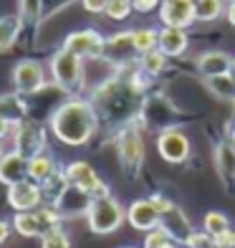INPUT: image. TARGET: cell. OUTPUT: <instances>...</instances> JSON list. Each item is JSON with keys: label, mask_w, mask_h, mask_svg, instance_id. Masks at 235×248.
I'll list each match as a JSON object with an SVG mask.
<instances>
[{"label": "cell", "mask_w": 235, "mask_h": 248, "mask_svg": "<svg viewBox=\"0 0 235 248\" xmlns=\"http://www.w3.org/2000/svg\"><path fill=\"white\" fill-rule=\"evenodd\" d=\"M48 132L66 147H86L99 132V111L91 99L66 96L48 114Z\"/></svg>", "instance_id": "obj_1"}, {"label": "cell", "mask_w": 235, "mask_h": 248, "mask_svg": "<svg viewBox=\"0 0 235 248\" xmlns=\"http://www.w3.org/2000/svg\"><path fill=\"white\" fill-rule=\"evenodd\" d=\"M86 223H88V231L96 235L117 233L127 223V208L114 195L94 198L91 205H88V213H86Z\"/></svg>", "instance_id": "obj_2"}, {"label": "cell", "mask_w": 235, "mask_h": 248, "mask_svg": "<svg viewBox=\"0 0 235 248\" xmlns=\"http://www.w3.org/2000/svg\"><path fill=\"white\" fill-rule=\"evenodd\" d=\"M144 155H147V147H144L142 129L134 122H127L117 134V157L127 177H137L144 165Z\"/></svg>", "instance_id": "obj_3"}, {"label": "cell", "mask_w": 235, "mask_h": 248, "mask_svg": "<svg viewBox=\"0 0 235 248\" xmlns=\"http://www.w3.org/2000/svg\"><path fill=\"white\" fill-rule=\"evenodd\" d=\"M84 63L86 61L73 56L71 51L59 48V51H53V56L48 59V74L61 92L71 94V92H78V89L84 86Z\"/></svg>", "instance_id": "obj_4"}, {"label": "cell", "mask_w": 235, "mask_h": 248, "mask_svg": "<svg viewBox=\"0 0 235 248\" xmlns=\"http://www.w3.org/2000/svg\"><path fill=\"white\" fill-rule=\"evenodd\" d=\"M48 66L41 63L38 59H20L13 71H10V81H13V92L20 96H36L41 94L48 84Z\"/></svg>", "instance_id": "obj_5"}, {"label": "cell", "mask_w": 235, "mask_h": 248, "mask_svg": "<svg viewBox=\"0 0 235 248\" xmlns=\"http://www.w3.org/2000/svg\"><path fill=\"white\" fill-rule=\"evenodd\" d=\"M61 48L71 51L73 56H78L84 61H102L106 53V36L99 33L96 28H78L63 38Z\"/></svg>", "instance_id": "obj_6"}, {"label": "cell", "mask_w": 235, "mask_h": 248, "mask_svg": "<svg viewBox=\"0 0 235 248\" xmlns=\"http://www.w3.org/2000/svg\"><path fill=\"white\" fill-rule=\"evenodd\" d=\"M63 172L69 185L73 187H81L84 193H88L91 198H106L111 195V187L109 183L94 170V165H88L86 160H71L63 165Z\"/></svg>", "instance_id": "obj_7"}, {"label": "cell", "mask_w": 235, "mask_h": 248, "mask_svg": "<svg viewBox=\"0 0 235 248\" xmlns=\"http://www.w3.org/2000/svg\"><path fill=\"white\" fill-rule=\"evenodd\" d=\"M157 152L170 165H185L192 155V142L180 127H167L157 132Z\"/></svg>", "instance_id": "obj_8"}, {"label": "cell", "mask_w": 235, "mask_h": 248, "mask_svg": "<svg viewBox=\"0 0 235 248\" xmlns=\"http://www.w3.org/2000/svg\"><path fill=\"white\" fill-rule=\"evenodd\" d=\"M8 205L13 208L15 213H23V210H36L46 202V195H43V187L41 183H33V180H20V183L10 185L8 193H5Z\"/></svg>", "instance_id": "obj_9"}, {"label": "cell", "mask_w": 235, "mask_h": 248, "mask_svg": "<svg viewBox=\"0 0 235 248\" xmlns=\"http://www.w3.org/2000/svg\"><path fill=\"white\" fill-rule=\"evenodd\" d=\"M46 142H48V134L46 129L41 127V124L36 122H20L18 127H15V134H13V147L10 150H18V152H23L26 157H33V155H38L46 150Z\"/></svg>", "instance_id": "obj_10"}, {"label": "cell", "mask_w": 235, "mask_h": 248, "mask_svg": "<svg viewBox=\"0 0 235 248\" xmlns=\"http://www.w3.org/2000/svg\"><path fill=\"white\" fill-rule=\"evenodd\" d=\"M175 114H177V109L164 96H149L142 104V111H139L144 127L157 129V132H162L167 127H175Z\"/></svg>", "instance_id": "obj_11"}, {"label": "cell", "mask_w": 235, "mask_h": 248, "mask_svg": "<svg viewBox=\"0 0 235 248\" xmlns=\"http://www.w3.org/2000/svg\"><path fill=\"white\" fill-rule=\"evenodd\" d=\"M160 23L167 28H190L195 26V5L192 3H177V0H162L160 10H157Z\"/></svg>", "instance_id": "obj_12"}, {"label": "cell", "mask_w": 235, "mask_h": 248, "mask_svg": "<svg viewBox=\"0 0 235 248\" xmlns=\"http://www.w3.org/2000/svg\"><path fill=\"white\" fill-rule=\"evenodd\" d=\"M91 195L88 193H84L81 187H73V185H69L63 190V193L56 198V202L53 205L61 210V216H63V220H71V218H86V213H88V205H91Z\"/></svg>", "instance_id": "obj_13"}, {"label": "cell", "mask_w": 235, "mask_h": 248, "mask_svg": "<svg viewBox=\"0 0 235 248\" xmlns=\"http://www.w3.org/2000/svg\"><path fill=\"white\" fill-rule=\"evenodd\" d=\"M104 59L111 61L119 69V66L134 63L139 59L137 51H134V41H132V31H119L114 36H106V53Z\"/></svg>", "instance_id": "obj_14"}, {"label": "cell", "mask_w": 235, "mask_h": 248, "mask_svg": "<svg viewBox=\"0 0 235 248\" xmlns=\"http://www.w3.org/2000/svg\"><path fill=\"white\" fill-rule=\"evenodd\" d=\"M127 223L132 225L134 231L147 233V231L157 228V225L162 223V216L154 210L149 198H139V200H134V202L127 205Z\"/></svg>", "instance_id": "obj_15"}, {"label": "cell", "mask_w": 235, "mask_h": 248, "mask_svg": "<svg viewBox=\"0 0 235 248\" xmlns=\"http://www.w3.org/2000/svg\"><path fill=\"white\" fill-rule=\"evenodd\" d=\"M28 177V157L18 150H5L0 155V183L5 187Z\"/></svg>", "instance_id": "obj_16"}, {"label": "cell", "mask_w": 235, "mask_h": 248, "mask_svg": "<svg viewBox=\"0 0 235 248\" xmlns=\"http://www.w3.org/2000/svg\"><path fill=\"white\" fill-rule=\"evenodd\" d=\"M212 162H215V172L220 177V183L228 187V193H235V150L228 140L215 144Z\"/></svg>", "instance_id": "obj_17"}, {"label": "cell", "mask_w": 235, "mask_h": 248, "mask_svg": "<svg viewBox=\"0 0 235 248\" xmlns=\"http://www.w3.org/2000/svg\"><path fill=\"white\" fill-rule=\"evenodd\" d=\"M230 66H233V56L228 51H220V48H207L195 59V69L203 78L230 74Z\"/></svg>", "instance_id": "obj_18"}, {"label": "cell", "mask_w": 235, "mask_h": 248, "mask_svg": "<svg viewBox=\"0 0 235 248\" xmlns=\"http://www.w3.org/2000/svg\"><path fill=\"white\" fill-rule=\"evenodd\" d=\"M157 48H160L167 59H180L190 48V33L185 28H160V38H157Z\"/></svg>", "instance_id": "obj_19"}, {"label": "cell", "mask_w": 235, "mask_h": 248, "mask_svg": "<svg viewBox=\"0 0 235 248\" xmlns=\"http://www.w3.org/2000/svg\"><path fill=\"white\" fill-rule=\"evenodd\" d=\"M13 231L23 238H43L51 228L48 223L43 220V216L36 210H23V213H15L13 216Z\"/></svg>", "instance_id": "obj_20"}, {"label": "cell", "mask_w": 235, "mask_h": 248, "mask_svg": "<svg viewBox=\"0 0 235 248\" xmlns=\"http://www.w3.org/2000/svg\"><path fill=\"white\" fill-rule=\"evenodd\" d=\"M162 225L170 231L172 241H177V243H187V238L195 231L192 223H190V218L185 216V210L180 205H175L170 213H164V216H162Z\"/></svg>", "instance_id": "obj_21"}, {"label": "cell", "mask_w": 235, "mask_h": 248, "mask_svg": "<svg viewBox=\"0 0 235 248\" xmlns=\"http://www.w3.org/2000/svg\"><path fill=\"white\" fill-rule=\"evenodd\" d=\"M56 170H59V162L48 150L28 157V180H33V183H46Z\"/></svg>", "instance_id": "obj_22"}, {"label": "cell", "mask_w": 235, "mask_h": 248, "mask_svg": "<svg viewBox=\"0 0 235 248\" xmlns=\"http://www.w3.org/2000/svg\"><path fill=\"white\" fill-rule=\"evenodd\" d=\"M0 117L10 122H26L28 104L20 94H0Z\"/></svg>", "instance_id": "obj_23"}, {"label": "cell", "mask_w": 235, "mask_h": 248, "mask_svg": "<svg viewBox=\"0 0 235 248\" xmlns=\"http://www.w3.org/2000/svg\"><path fill=\"white\" fill-rule=\"evenodd\" d=\"M20 28H23V20H20L18 13L15 16H0V53H5L15 46Z\"/></svg>", "instance_id": "obj_24"}, {"label": "cell", "mask_w": 235, "mask_h": 248, "mask_svg": "<svg viewBox=\"0 0 235 248\" xmlns=\"http://www.w3.org/2000/svg\"><path fill=\"white\" fill-rule=\"evenodd\" d=\"M195 20L197 23H215L225 16L228 0H195Z\"/></svg>", "instance_id": "obj_25"}, {"label": "cell", "mask_w": 235, "mask_h": 248, "mask_svg": "<svg viewBox=\"0 0 235 248\" xmlns=\"http://www.w3.org/2000/svg\"><path fill=\"white\" fill-rule=\"evenodd\" d=\"M157 38H160V28H154V26L132 28V41H134V51H137V56L154 51L157 48Z\"/></svg>", "instance_id": "obj_26"}, {"label": "cell", "mask_w": 235, "mask_h": 248, "mask_svg": "<svg viewBox=\"0 0 235 248\" xmlns=\"http://www.w3.org/2000/svg\"><path fill=\"white\" fill-rule=\"evenodd\" d=\"M205 86H207L218 99H222V101H233V104H235V78H233V74L210 76V78H205Z\"/></svg>", "instance_id": "obj_27"}, {"label": "cell", "mask_w": 235, "mask_h": 248, "mask_svg": "<svg viewBox=\"0 0 235 248\" xmlns=\"http://www.w3.org/2000/svg\"><path fill=\"white\" fill-rule=\"evenodd\" d=\"M167 63H170V59L160 51V48H154V51H149V53H142L139 59H137V66L147 74V76H160V74H164V69H167Z\"/></svg>", "instance_id": "obj_28"}, {"label": "cell", "mask_w": 235, "mask_h": 248, "mask_svg": "<svg viewBox=\"0 0 235 248\" xmlns=\"http://www.w3.org/2000/svg\"><path fill=\"white\" fill-rule=\"evenodd\" d=\"M41 187H43V195H46V202H56V198L69 187V180H66L63 167H59V170H56L46 183H41Z\"/></svg>", "instance_id": "obj_29"}, {"label": "cell", "mask_w": 235, "mask_h": 248, "mask_svg": "<svg viewBox=\"0 0 235 248\" xmlns=\"http://www.w3.org/2000/svg\"><path fill=\"white\" fill-rule=\"evenodd\" d=\"M230 228V218L222 210H207L203 216V231L207 235H220L222 231Z\"/></svg>", "instance_id": "obj_30"}, {"label": "cell", "mask_w": 235, "mask_h": 248, "mask_svg": "<svg viewBox=\"0 0 235 248\" xmlns=\"http://www.w3.org/2000/svg\"><path fill=\"white\" fill-rule=\"evenodd\" d=\"M18 16L26 26H36L43 18V0H18Z\"/></svg>", "instance_id": "obj_31"}, {"label": "cell", "mask_w": 235, "mask_h": 248, "mask_svg": "<svg viewBox=\"0 0 235 248\" xmlns=\"http://www.w3.org/2000/svg\"><path fill=\"white\" fill-rule=\"evenodd\" d=\"M132 13H134V3H132V0H109L106 10H104V16L109 20H117V23L132 18Z\"/></svg>", "instance_id": "obj_32"}, {"label": "cell", "mask_w": 235, "mask_h": 248, "mask_svg": "<svg viewBox=\"0 0 235 248\" xmlns=\"http://www.w3.org/2000/svg\"><path fill=\"white\" fill-rule=\"evenodd\" d=\"M41 248H73V241L69 231H63V225H59L41 238Z\"/></svg>", "instance_id": "obj_33"}, {"label": "cell", "mask_w": 235, "mask_h": 248, "mask_svg": "<svg viewBox=\"0 0 235 248\" xmlns=\"http://www.w3.org/2000/svg\"><path fill=\"white\" fill-rule=\"evenodd\" d=\"M172 241V235H170V231L164 228V225L160 223L157 228H152V231H147L144 233V241H142V248H164L167 243Z\"/></svg>", "instance_id": "obj_34"}, {"label": "cell", "mask_w": 235, "mask_h": 248, "mask_svg": "<svg viewBox=\"0 0 235 248\" xmlns=\"http://www.w3.org/2000/svg\"><path fill=\"white\" fill-rule=\"evenodd\" d=\"M149 202L154 205V210L160 213V216H164V213H170V210L175 208V200L167 198L164 193H152V195H149Z\"/></svg>", "instance_id": "obj_35"}, {"label": "cell", "mask_w": 235, "mask_h": 248, "mask_svg": "<svg viewBox=\"0 0 235 248\" xmlns=\"http://www.w3.org/2000/svg\"><path fill=\"white\" fill-rule=\"evenodd\" d=\"M212 248H235V228L230 225L220 235H212Z\"/></svg>", "instance_id": "obj_36"}, {"label": "cell", "mask_w": 235, "mask_h": 248, "mask_svg": "<svg viewBox=\"0 0 235 248\" xmlns=\"http://www.w3.org/2000/svg\"><path fill=\"white\" fill-rule=\"evenodd\" d=\"M185 246H190V248H212V235H207L205 231H192V235L187 238Z\"/></svg>", "instance_id": "obj_37"}, {"label": "cell", "mask_w": 235, "mask_h": 248, "mask_svg": "<svg viewBox=\"0 0 235 248\" xmlns=\"http://www.w3.org/2000/svg\"><path fill=\"white\" fill-rule=\"evenodd\" d=\"M132 3L137 13H154V10H160L162 0H132Z\"/></svg>", "instance_id": "obj_38"}, {"label": "cell", "mask_w": 235, "mask_h": 248, "mask_svg": "<svg viewBox=\"0 0 235 248\" xmlns=\"http://www.w3.org/2000/svg\"><path fill=\"white\" fill-rule=\"evenodd\" d=\"M106 3H109V0H81L84 10H86V13H94V16H104Z\"/></svg>", "instance_id": "obj_39"}, {"label": "cell", "mask_w": 235, "mask_h": 248, "mask_svg": "<svg viewBox=\"0 0 235 248\" xmlns=\"http://www.w3.org/2000/svg\"><path fill=\"white\" fill-rule=\"evenodd\" d=\"M18 124H20V122H10V119H5V117H0V144H3L5 137H13Z\"/></svg>", "instance_id": "obj_40"}, {"label": "cell", "mask_w": 235, "mask_h": 248, "mask_svg": "<svg viewBox=\"0 0 235 248\" xmlns=\"http://www.w3.org/2000/svg\"><path fill=\"white\" fill-rule=\"evenodd\" d=\"M10 233H13V223L5 220V218H0V246L10 238Z\"/></svg>", "instance_id": "obj_41"}, {"label": "cell", "mask_w": 235, "mask_h": 248, "mask_svg": "<svg viewBox=\"0 0 235 248\" xmlns=\"http://www.w3.org/2000/svg\"><path fill=\"white\" fill-rule=\"evenodd\" d=\"M225 18H228V23L235 28V0H228V8H225Z\"/></svg>", "instance_id": "obj_42"}, {"label": "cell", "mask_w": 235, "mask_h": 248, "mask_svg": "<svg viewBox=\"0 0 235 248\" xmlns=\"http://www.w3.org/2000/svg\"><path fill=\"white\" fill-rule=\"evenodd\" d=\"M164 248H190V246H185V243H177V241H170Z\"/></svg>", "instance_id": "obj_43"}, {"label": "cell", "mask_w": 235, "mask_h": 248, "mask_svg": "<svg viewBox=\"0 0 235 248\" xmlns=\"http://www.w3.org/2000/svg\"><path fill=\"white\" fill-rule=\"evenodd\" d=\"M230 74H233V78H235V56H233V66H230Z\"/></svg>", "instance_id": "obj_44"}, {"label": "cell", "mask_w": 235, "mask_h": 248, "mask_svg": "<svg viewBox=\"0 0 235 248\" xmlns=\"http://www.w3.org/2000/svg\"><path fill=\"white\" fill-rule=\"evenodd\" d=\"M177 3H195V0H177Z\"/></svg>", "instance_id": "obj_45"}, {"label": "cell", "mask_w": 235, "mask_h": 248, "mask_svg": "<svg viewBox=\"0 0 235 248\" xmlns=\"http://www.w3.org/2000/svg\"><path fill=\"white\" fill-rule=\"evenodd\" d=\"M121 248H142V246H121Z\"/></svg>", "instance_id": "obj_46"}, {"label": "cell", "mask_w": 235, "mask_h": 248, "mask_svg": "<svg viewBox=\"0 0 235 248\" xmlns=\"http://www.w3.org/2000/svg\"><path fill=\"white\" fill-rule=\"evenodd\" d=\"M3 152H5V150H3V144H0V155H3Z\"/></svg>", "instance_id": "obj_47"}]
</instances>
